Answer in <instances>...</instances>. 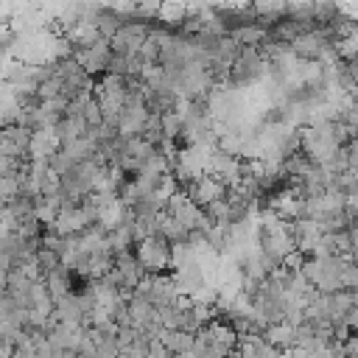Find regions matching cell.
I'll list each match as a JSON object with an SVG mask.
<instances>
[{
	"label": "cell",
	"mask_w": 358,
	"mask_h": 358,
	"mask_svg": "<svg viewBox=\"0 0 358 358\" xmlns=\"http://www.w3.org/2000/svg\"><path fill=\"white\" fill-rule=\"evenodd\" d=\"M241 358H285V352L263 336H249L241 341Z\"/></svg>",
	"instance_id": "cell-1"
},
{
	"label": "cell",
	"mask_w": 358,
	"mask_h": 358,
	"mask_svg": "<svg viewBox=\"0 0 358 358\" xmlns=\"http://www.w3.org/2000/svg\"><path fill=\"white\" fill-rule=\"evenodd\" d=\"M157 341H159L171 355H179V352L193 350V344H196V333H187V330H159Z\"/></svg>",
	"instance_id": "cell-2"
}]
</instances>
